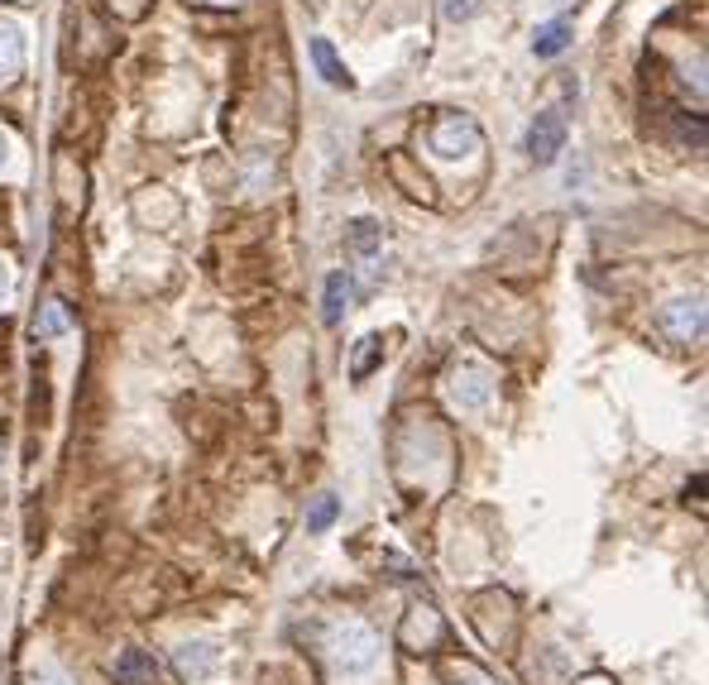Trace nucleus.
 <instances>
[{"label": "nucleus", "mask_w": 709, "mask_h": 685, "mask_svg": "<svg viewBox=\"0 0 709 685\" xmlns=\"http://www.w3.org/2000/svg\"><path fill=\"white\" fill-rule=\"evenodd\" d=\"M211 6H236V0H211Z\"/></svg>", "instance_id": "21"}, {"label": "nucleus", "mask_w": 709, "mask_h": 685, "mask_svg": "<svg viewBox=\"0 0 709 685\" xmlns=\"http://www.w3.org/2000/svg\"><path fill=\"white\" fill-rule=\"evenodd\" d=\"M484 0H441V20H451V24H466L475 10H480Z\"/></svg>", "instance_id": "16"}, {"label": "nucleus", "mask_w": 709, "mask_h": 685, "mask_svg": "<svg viewBox=\"0 0 709 685\" xmlns=\"http://www.w3.org/2000/svg\"><path fill=\"white\" fill-rule=\"evenodd\" d=\"M446 393H451V403L460 413H484L489 398H494V374L480 360H460L451 378H446Z\"/></svg>", "instance_id": "2"}, {"label": "nucleus", "mask_w": 709, "mask_h": 685, "mask_svg": "<svg viewBox=\"0 0 709 685\" xmlns=\"http://www.w3.org/2000/svg\"><path fill=\"white\" fill-rule=\"evenodd\" d=\"M566 149V121L556 111H542L538 121L528 129V154L532 164H556V154Z\"/></svg>", "instance_id": "5"}, {"label": "nucleus", "mask_w": 709, "mask_h": 685, "mask_svg": "<svg viewBox=\"0 0 709 685\" xmlns=\"http://www.w3.org/2000/svg\"><path fill=\"white\" fill-rule=\"evenodd\" d=\"M24 24L0 14V82H14L24 72Z\"/></svg>", "instance_id": "6"}, {"label": "nucleus", "mask_w": 709, "mask_h": 685, "mask_svg": "<svg viewBox=\"0 0 709 685\" xmlns=\"http://www.w3.org/2000/svg\"><path fill=\"white\" fill-rule=\"evenodd\" d=\"M661 326H667V336L671 341H700L705 336V298H676L661 308Z\"/></svg>", "instance_id": "4"}, {"label": "nucleus", "mask_w": 709, "mask_h": 685, "mask_svg": "<svg viewBox=\"0 0 709 685\" xmlns=\"http://www.w3.org/2000/svg\"><path fill=\"white\" fill-rule=\"evenodd\" d=\"M571 39H575V24L571 20H546V24H538V34H532V53H538V58H556V53L571 49Z\"/></svg>", "instance_id": "8"}, {"label": "nucleus", "mask_w": 709, "mask_h": 685, "mask_svg": "<svg viewBox=\"0 0 709 685\" xmlns=\"http://www.w3.org/2000/svg\"><path fill=\"white\" fill-rule=\"evenodd\" d=\"M29 685H67V676L53 662H39V666H29Z\"/></svg>", "instance_id": "17"}, {"label": "nucleus", "mask_w": 709, "mask_h": 685, "mask_svg": "<svg viewBox=\"0 0 709 685\" xmlns=\"http://www.w3.org/2000/svg\"><path fill=\"white\" fill-rule=\"evenodd\" d=\"M384 360V345H379V336H365L359 341V350H355V364H351V378H369V370L374 364Z\"/></svg>", "instance_id": "13"}, {"label": "nucleus", "mask_w": 709, "mask_h": 685, "mask_svg": "<svg viewBox=\"0 0 709 685\" xmlns=\"http://www.w3.org/2000/svg\"><path fill=\"white\" fill-rule=\"evenodd\" d=\"M72 331V316H67V308L63 302H43L39 308V316H34V341H58V336H67Z\"/></svg>", "instance_id": "10"}, {"label": "nucleus", "mask_w": 709, "mask_h": 685, "mask_svg": "<svg viewBox=\"0 0 709 685\" xmlns=\"http://www.w3.org/2000/svg\"><path fill=\"white\" fill-rule=\"evenodd\" d=\"M312 63L316 72H322V82L326 86H336V92H355V77H351V68L336 58V49H331V39H312Z\"/></svg>", "instance_id": "7"}, {"label": "nucleus", "mask_w": 709, "mask_h": 685, "mask_svg": "<svg viewBox=\"0 0 709 685\" xmlns=\"http://www.w3.org/2000/svg\"><path fill=\"white\" fill-rule=\"evenodd\" d=\"M351 312V273L336 269L326 279V298H322V322L326 326H341V316Z\"/></svg>", "instance_id": "9"}, {"label": "nucleus", "mask_w": 709, "mask_h": 685, "mask_svg": "<svg viewBox=\"0 0 709 685\" xmlns=\"http://www.w3.org/2000/svg\"><path fill=\"white\" fill-rule=\"evenodd\" d=\"M581 685H604V681H581Z\"/></svg>", "instance_id": "22"}, {"label": "nucleus", "mask_w": 709, "mask_h": 685, "mask_svg": "<svg viewBox=\"0 0 709 685\" xmlns=\"http://www.w3.org/2000/svg\"><path fill=\"white\" fill-rule=\"evenodd\" d=\"M10 298H14V269H10V259L0 255V312L10 308Z\"/></svg>", "instance_id": "18"}, {"label": "nucleus", "mask_w": 709, "mask_h": 685, "mask_svg": "<svg viewBox=\"0 0 709 685\" xmlns=\"http://www.w3.org/2000/svg\"><path fill=\"white\" fill-rule=\"evenodd\" d=\"M336 513H341V504L331 499V494H322V499L312 504V513H307V532H326L331 522H336Z\"/></svg>", "instance_id": "14"}, {"label": "nucleus", "mask_w": 709, "mask_h": 685, "mask_svg": "<svg viewBox=\"0 0 709 685\" xmlns=\"http://www.w3.org/2000/svg\"><path fill=\"white\" fill-rule=\"evenodd\" d=\"M326 652H331V662H336L341 676L359 681V676H374V666H379V652H384V647H379V633H374L369 623L345 619V623H336V629H331Z\"/></svg>", "instance_id": "1"}, {"label": "nucleus", "mask_w": 709, "mask_h": 685, "mask_svg": "<svg viewBox=\"0 0 709 685\" xmlns=\"http://www.w3.org/2000/svg\"><path fill=\"white\" fill-rule=\"evenodd\" d=\"M451 681L456 685H494L484 672H475V666H451Z\"/></svg>", "instance_id": "19"}, {"label": "nucleus", "mask_w": 709, "mask_h": 685, "mask_svg": "<svg viewBox=\"0 0 709 685\" xmlns=\"http://www.w3.org/2000/svg\"><path fill=\"white\" fill-rule=\"evenodd\" d=\"M6 158H10V144H6V135H0V164H6Z\"/></svg>", "instance_id": "20"}, {"label": "nucleus", "mask_w": 709, "mask_h": 685, "mask_svg": "<svg viewBox=\"0 0 709 685\" xmlns=\"http://www.w3.org/2000/svg\"><path fill=\"white\" fill-rule=\"evenodd\" d=\"M480 149V125L470 121V115H441L437 129H431V154L441 158V164H460V158H470Z\"/></svg>", "instance_id": "3"}, {"label": "nucleus", "mask_w": 709, "mask_h": 685, "mask_svg": "<svg viewBox=\"0 0 709 685\" xmlns=\"http://www.w3.org/2000/svg\"><path fill=\"white\" fill-rule=\"evenodd\" d=\"M115 676H121V681H139V676H154V662L144 657V652H125V657L115 662Z\"/></svg>", "instance_id": "15"}, {"label": "nucleus", "mask_w": 709, "mask_h": 685, "mask_svg": "<svg viewBox=\"0 0 709 685\" xmlns=\"http://www.w3.org/2000/svg\"><path fill=\"white\" fill-rule=\"evenodd\" d=\"M379 240H384V236H379V226H374L369 216H359V221L345 230V245H351L359 259H374V255H379Z\"/></svg>", "instance_id": "11"}, {"label": "nucleus", "mask_w": 709, "mask_h": 685, "mask_svg": "<svg viewBox=\"0 0 709 685\" xmlns=\"http://www.w3.org/2000/svg\"><path fill=\"white\" fill-rule=\"evenodd\" d=\"M211 666H216V647H207V643L178 652V672H183V676H207Z\"/></svg>", "instance_id": "12"}]
</instances>
